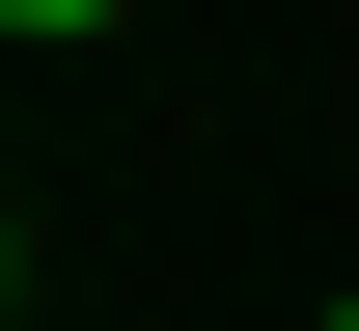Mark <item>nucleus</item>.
Here are the masks:
<instances>
[{
    "label": "nucleus",
    "mask_w": 359,
    "mask_h": 331,
    "mask_svg": "<svg viewBox=\"0 0 359 331\" xmlns=\"http://www.w3.org/2000/svg\"><path fill=\"white\" fill-rule=\"evenodd\" d=\"M0 28H28V55H83V28H111V0H0Z\"/></svg>",
    "instance_id": "1"
},
{
    "label": "nucleus",
    "mask_w": 359,
    "mask_h": 331,
    "mask_svg": "<svg viewBox=\"0 0 359 331\" xmlns=\"http://www.w3.org/2000/svg\"><path fill=\"white\" fill-rule=\"evenodd\" d=\"M0 276H28V221H0Z\"/></svg>",
    "instance_id": "2"
},
{
    "label": "nucleus",
    "mask_w": 359,
    "mask_h": 331,
    "mask_svg": "<svg viewBox=\"0 0 359 331\" xmlns=\"http://www.w3.org/2000/svg\"><path fill=\"white\" fill-rule=\"evenodd\" d=\"M332 331H359V304H332Z\"/></svg>",
    "instance_id": "3"
},
{
    "label": "nucleus",
    "mask_w": 359,
    "mask_h": 331,
    "mask_svg": "<svg viewBox=\"0 0 359 331\" xmlns=\"http://www.w3.org/2000/svg\"><path fill=\"white\" fill-rule=\"evenodd\" d=\"M304 331H332V304H304Z\"/></svg>",
    "instance_id": "4"
}]
</instances>
